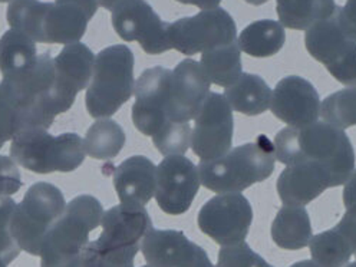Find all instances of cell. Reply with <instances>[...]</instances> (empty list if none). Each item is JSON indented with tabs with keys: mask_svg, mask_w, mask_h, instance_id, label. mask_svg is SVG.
Instances as JSON below:
<instances>
[{
	"mask_svg": "<svg viewBox=\"0 0 356 267\" xmlns=\"http://www.w3.org/2000/svg\"><path fill=\"white\" fill-rule=\"evenodd\" d=\"M49 2L39 0H13L9 3L6 19L10 29L26 35L33 42L44 43L43 24Z\"/></svg>",
	"mask_w": 356,
	"mask_h": 267,
	"instance_id": "cell-29",
	"label": "cell"
},
{
	"mask_svg": "<svg viewBox=\"0 0 356 267\" xmlns=\"http://www.w3.org/2000/svg\"><path fill=\"white\" fill-rule=\"evenodd\" d=\"M244 2L249 3V5H254V6H260V5H264L269 2V0H244Z\"/></svg>",
	"mask_w": 356,
	"mask_h": 267,
	"instance_id": "cell-46",
	"label": "cell"
},
{
	"mask_svg": "<svg viewBox=\"0 0 356 267\" xmlns=\"http://www.w3.org/2000/svg\"><path fill=\"white\" fill-rule=\"evenodd\" d=\"M20 187L22 180L16 163L6 155H0V195L12 197Z\"/></svg>",
	"mask_w": 356,
	"mask_h": 267,
	"instance_id": "cell-36",
	"label": "cell"
},
{
	"mask_svg": "<svg viewBox=\"0 0 356 267\" xmlns=\"http://www.w3.org/2000/svg\"><path fill=\"white\" fill-rule=\"evenodd\" d=\"M272 113L292 128L314 124L321 115V98L314 83L296 75L280 79L272 92Z\"/></svg>",
	"mask_w": 356,
	"mask_h": 267,
	"instance_id": "cell-15",
	"label": "cell"
},
{
	"mask_svg": "<svg viewBox=\"0 0 356 267\" xmlns=\"http://www.w3.org/2000/svg\"><path fill=\"white\" fill-rule=\"evenodd\" d=\"M198 227L220 246L246 240L253 222V209L241 193L217 194L200 209Z\"/></svg>",
	"mask_w": 356,
	"mask_h": 267,
	"instance_id": "cell-9",
	"label": "cell"
},
{
	"mask_svg": "<svg viewBox=\"0 0 356 267\" xmlns=\"http://www.w3.org/2000/svg\"><path fill=\"white\" fill-rule=\"evenodd\" d=\"M276 160L284 165L319 163L329 172L332 187L348 181L355 171V151L343 129L327 122H314L302 128L286 127L273 141Z\"/></svg>",
	"mask_w": 356,
	"mask_h": 267,
	"instance_id": "cell-1",
	"label": "cell"
},
{
	"mask_svg": "<svg viewBox=\"0 0 356 267\" xmlns=\"http://www.w3.org/2000/svg\"><path fill=\"white\" fill-rule=\"evenodd\" d=\"M272 238L280 249L302 250L314 237L309 213L303 206L284 204L272 222Z\"/></svg>",
	"mask_w": 356,
	"mask_h": 267,
	"instance_id": "cell-21",
	"label": "cell"
},
{
	"mask_svg": "<svg viewBox=\"0 0 356 267\" xmlns=\"http://www.w3.org/2000/svg\"><path fill=\"white\" fill-rule=\"evenodd\" d=\"M337 15L346 35L356 40V0H346L345 6H338Z\"/></svg>",
	"mask_w": 356,
	"mask_h": 267,
	"instance_id": "cell-38",
	"label": "cell"
},
{
	"mask_svg": "<svg viewBox=\"0 0 356 267\" xmlns=\"http://www.w3.org/2000/svg\"><path fill=\"white\" fill-rule=\"evenodd\" d=\"M180 230L149 229L141 241V253L152 267H188L200 252Z\"/></svg>",
	"mask_w": 356,
	"mask_h": 267,
	"instance_id": "cell-19",
	"label": "cell"
},
{
	"mask_svg": "<svg viewBox=\"0 0 356 267\" xmlns=\"http://www.w3.org/2000/svg\"><path fill=\"white\" fill-rule=\"evenodd\" d=\"M20 132L19 115L0 89V140L12 141Z\"/></svg>",
	"mask_w": 356,
	"mask_h": 267,
	"instance_id": "cell-35",
	"label": "cell"
},
{
	"mask_svg": "<svg viewBox=\"0 0 356 267\" xmlns=\"http://www.w3.org/2000/svg\"><path fill=\"white\" fill-rule=\"evenodd\" d=\"M172 71L154 66L145 70L134 88L136 102L132 105V122L143 136L154 137L171 124L170 94Z\"/></svg>",
	"mask_w": 356,
	"mask_h": 267,
	"instance_id": "cell-11",
	"label": "cell"
},
{
	"mask_svg": "<svg viewBox=\"0 0 356 267\" xmlns=\"http://www.w3.org/2000/svg\"><path fill=\"white\" fill-rule=\"evenodd\" d=\"M104 209L92 195H78L48 232L40 249V267H82L89 233L101 226Z\"/></svg>",
	"mask_w": 356,
	"mask_h": 267,
	"instance_id": "cell-3",
	"label": "cell"
},
{
	"mask_svg": "<svg viewBox=\"0 0 356 267\" xmlns=\"http://www.w3.org/2000/svg\"><path fill=\"white\" fill-rule=\"evenodd\" d=\"M335 0H277L276 12L282 26L307 31L337 12Z\"/></svg>",
	"mask_w": 356,
	"mask_h": 267,
	"instance_id": "cell-25",
	"label": "cell"
},
{
	"mask_svg": "<svg viewBox=\"0 0 356 267\" xmlns=\"http://www.w3.org/2000/svg\"><path fill=\"white\" fill-rule=\"evenodd\" d=\"M191 148L200 161H213L232 149L234 118L226 97L210 92L194 118Z\"/></svg>",
	"mask_w": 356,
	"mask_h": 267,
	"instance_id": "cell-10",
	"label": "cell"
},
{
	"mask_svg": "<svg viewBox=\"0 0 356 267\" xmlns=\"http://www.w3.org/2000/svg\"><path fill=\"white\" fill-rule=\"evenodd\" d=\"M198 170L184 155H167L157 167L155 200L159 207L171 216L190 210L200 190Z\"/></svg>",
	"mask_w": 356,
	"mask_h": 267,
	"instance_id": "cell-14",
	"label": "cell"
},
{
	"mask_svg": "<svg viewBox=\"0 0 356 267\" xmlns=\"http://www.w3.org/2000/svg\"><path fill=\"white\" fill-rule=\"evenodd\" d=\"M121 2H124V0H98V5L106 10L113 12Z\"/></svg>",
	"mask_w": 356,
	"mask_h": 267,
	"instance_id": "cell-44",
	"label": "cell"
},
{
	"mask_svg": "<svg viewBox=\"0 0 356 267\" xmlns=\"http://www.w3.org/2000/svg\"><path fill=\"white\" fill-rule=\"evenodd\" d=\"M65 207V197L56 186L49 183L31 186L24 200L16 203L9 226L20 250L39 256L44 237Z\"/></svg>",
	"mask_w": 356,
	"mask_h": 267,
	"instance_id": "cell-6",
	"label": "cell"
},
{
	"mask_svg": "<svg viewBox=\"0 0 356 267\" xmlns=\"http://www.w3.org/2000/svg\"><path fill=\"white\" fill-rule=\"evenodd\" d=\"M177 2H180L183 5H193L202 10H209V9L218 8L221 0H177Z\"/></svg>",
	"mask_w": 356,
	"mask_h": 267,
	"instance_id": "cell-42",
	"label": "cell"
},
{
	"mask_svg": "<svg viewBox=\"0 0 356 267\" xmlns=\"http://www.w3.org/2000/svg\"><path fill=\"white\" fill-rule=\"evenodd\" d=\"M305 44L337 81L348 86L356 83V40L342 29L337 12L306 31Z\"/></svg>",
	"mask_w": 356,
	"mask_h": 267,
	"instance_id": "cell-8",
	"label": "cell"
},
{
	"mask_svg": "<svg viewBox=\"0 0 356 267\" xmlns=\"http://www.w3.org/2000/svg\"><path fill=\"white\" fill-rule=\"evenodd\" d=\"M113 26L125 42H138L148 55H161L171 49L170 22L161 20L147 0H124L113 10Z\"/></svg>",
	"mask_w": 356,
	"mask_h": 267,
	"instance_id": "cell-13",
	"label": "cell"
},
{
	"mask_svg": "<svg viewBox=\"0 0 356 267\" xmlns=\"http://www.w3.org/2000/svg\"><path fill=\"white\" fill-rule=\"evenodd\" d=\"M216 267H275L267 263L260 254L253 252L246 241L233 246H222L217 256Z\"/></svg>",
	"mask_w": 356,
	"mask_h": 267,
	"instance_id": "cell-34",
	"label": "cell"
},
{
	"mask_svg": "<svg viewBox=\"0 0 356 267\" xmlns=\"http://www.w3.org/2000/svg\"><path fill=\"white\" fill-rule=\"evenodd\" d=\"M141 267H152V266H149V264H147V266H141Z\"/></svg>",
	"mask_w": 356,
	"mask_h": 267,
	"instance_id": "cell-51",
	"label": "cell"
},
{
	"mask_svg": "<svg viewBox=\"0 0 356 267\" xmlns=\"http://www.w3.org/2000/svg\"><path fill=\"white\" fill-rule=\"evenodd\" d=\"M210 85L211 82L200 62L184 59L178 63L171 78V122H190L194 120L210 94Z\"/></svg>",
	"mask_w": 356,
	"mask_h": 267,
	"instance_id": "cell-16",
	"label": "cell"
},
{
	"mask_svg": "<svg viewBox=\"0 0 356 267\" xmlns=\"http://www.w3.org/2000/svg\"><path fill=\"white\" fill-rule=\"evenodd\" d=\"M188 267H216V266L211 263L209 254H207L206 250L202 248V249H200L197 257L193 260V263H191Z\"/></svg>",
	"mask_w": 356,
	"mask_h": 267,
	"instance_id": "cell-43",
	"label": "cell"
},
{
	"mask_svg": "<svg viewBox=\"0 0 356 267\" xmlns=\"http://www.w3.org/2000/svg\"><path fill=\"white\" fill-rule=\"evenodd\" d=\"M0 267H8V264L3 261L2 257H0Z\"/></svg>",
	"mask_w": 356,
	"mask_h": 267,
	"instance_id": "cell-47",
	"label": "cell"
},
{
	"mask_svg": "<svg viewBox=\"0 0 356 267\" xmlns=\"http://www.w3.org/2000/svg\"><path fill=\"white\" fill-rule=\"evenodd\" d=\"M134 65L136 59L127 44L108 47L95 56L85 97L89 115L97 120L109 118L129 101L136 88Z\"/></svg>",
	"mask_w": 356,
	"mask_h": 267,
	"instance_id": "cell-4",
	"label": "cell"
},
{
	"mask_svg": "<svg viewBox=\"0 0 356 267\" xmlns=\"http://www.w3.org/2000/svg\"><path fill=\"white\" fill-rule=\"evenodd\" d=\"M291 267H325V266L319 264L318 261H315L314 259H312V260H302V261H298V263L292 264Z\"/></svg>",
	"mask_w": 356,
	"mask_h": 267,
	"instance_id": "cell-45",
	"label": "cell"
},
{
	"mask_svg": "<svg viewBox=\"0 0 356 267\" xmlns=\"http://www.w3.org/2000/svg\"><path fill=\"white\" fill-rule=\"evenodd\" d=\"M88 22L82 10L49 2L43 24L44 43L71 44L81 42L86 32Z\"/></svg>",
	"mask_w": 356,
	"mask_h": 267,
	"instance_id": "cell-23",
	"label": "cell"
},
{
	"mask_svg": "<svg viewBox=\"0 0 356 267\" xmlns=\"http://www.w3.org/2000/svg\"><path fill=\"white\" fill-rule=\"evenodd\" d=\"M140 248H109L89 241L82 252V267H134Z\"/></svg>",
	"mask_w": 356,
	"mask_h": 267,
	"instance_id": "cell-32",
	"label": "cell"
},
{
	"mask_svg": "<svg viewBox=\"0 0 356 267\" xmlns=\"http://www.w3.org/2000/svg\"><path fill=\"white\" fill-rule=\"evenodd\" d=\"M152 143L163 155H184L191 145L190 122H171L152 137Z\"/></svg>",
	"mask_w": 356,
	"mask_h": 267,
	"instance_id": "cell-33",
	"label": "cell"
},
{
	"mask_svg": "<svg viewBox=\"0 0 356 267\" xmlns=\"http://www.w3.org/2000/svg\"><path fill=\"white\" fill-rule=\"evenodd\" d=\"M335 230L345 238L349 244L353 254L356 253V206L348 207L346 213L337 225Z\"/></svg>",
	"mask_w": 356,
	"mask_h": 267,
	"instance_id": "cell-37",
	"label": "cell"
},
{
	"mask_svg": "<svg viewBox=\"0 0 356 267\" xmlns=\"http://www.w3.org/2000/svg\"><path fill=\"white\" fill-rule=\"evenodd\" d=\"M102 233L97 238L109 248H141L152 221L144 206L121 203L104 211L101 220Z\"/></svg>",
	"mask_w": 356,
	"mask_h": 267,
	"instance_id": "cell-17",
	"label": "cell"
},
{
	"mask_svg": "<svg viewBox=\"0 0 356 267\" xmlns=\"http://www.w3.org/2000/svg\"><path fill=\"white\" fill-rule=\"evenodd\" d=\"M321 114L325 122L346 129L356 125V83L330 94L321 104Z\"/></svg>",
	"mask_w": 356,
	"mask_h": 267,
	"instance_id": "cell-31",
	"label": "cell"
},
{
	"mask_svg": "<svg viewBox=\"0 0 356 267\" xmlns=\"http://www.w3.org/2000/svg\"><path fill=\"white\" fill-rule=\"evenodd\" d=\"M355 256H356V253H355Z\"/></svg>",
	"mask_w": 356,
	"mask_h": 267,
	"instance_id": "cell-52",
	"label": "cell"
},
{
	"mask_svg": "<svg viewBox=\"0 0 356 267\" xmlns=\"http://www.w3.org/2000/svg\"><path fill=\"white\" fill-rule=\"evenodd\" d=\"M286 33L282 24L263 19L244 28L237 38L240 51L253 58H270L284 47Z\"/></svg>",
	"mask_w": 356,
	"mask_h": 267,
	"instance_id": "cell-24",
	"label": "cell"
},
{
	"mask_svg": "<svg viewBox=\"0 0 356 267\" xmlns=\"http://www.w3.org/2000/svg\"><path fill=\"white\" fill-rule=\"evenodd\" d=\"M127 141L125 132L120 124L109 118L98 120L89 127L83 138L85 152L95 160L115 159Z\"/></svg>",
	"mask_w": 356,
	"mask_h": 267,
	"instance_id": "cell-28",
	"label": "cell"
},
{
	"mask_svg": "<svg viewBox=\"0 0 356 267\" xmlns=\"http://www.w3.org/2000/svg\"><path fill=\"white\" fill-rule=\"evenodd\" d=\"M309 248L312 259L325 267H343L353 254L349 244L335 229L312 237Z\"/></svg>",
	"mask_w": 356,
	"mask_h": 267,
	"instance_id": "cell-30",
	"label": "cell"
},
{
	"mask_svg": "<svg viewBox=\"0 0 356 267\" xmlns=\"http://www.w3.org/2000/svg\"><path fill=\"white\" fill-rule=\"evenodd\" d=\"M332 187L330 172L319 163L286 165L277 178V193L287 206H306Z\"/></svg>",
	"mask_w": 356,
	"mask_h": 267,
	"instance_id": "cell-18",
	"label": "cell"
},
{
	"mask_svg": "<svg viewBox=\"0 0 356 267\" xmlns=\"http://www.w3.org/2000/svg\"><path fill=\"white\" fill-rule=\"evenodd\" d=\"M343 267H356V261H353V263H348L346 266H343Z\"/></svg>",
	"mask_w": 356,
	"mask_h": 267,
	"instance_id": "cell-48",
	"label": "cell"
},
{
	"mask_svg": "<svg viewBox=\"0 0 356 267\" xmlns=\"http://www.w3.org/2000/svg\"><path fill=\"white\" fill-rule=\"evenodd\" d=\"M114 188L121 203L147 206L155 194L157 167L143 155H134L114 172Z\"/></svg>",
	"mask_w": 356,
	"mask_h": 267,
	"instance_id": "cell-20",
	"label": "cell"
},
{
	"mask_svg": "<svg viewBox=\"0 0 356 267\" xmlns=\"http://www.w3.org/2000/svg\"><path fill=\"white\" fill-rule=\"evenodd\" d=\"M55 3L68 5V6L82 10L85 13V16L88 17V20H91L95 16V13L99 8L98 0H55Z\"/></svg>",
	"mask_w": 356,
	"mask_h": 267,
	"instance_id": "cell-40",
	"label": "cell"
},
{
	"mask_svg": "<svg viewBox=\"0 0 356 267\" xmlns=\"http://www.w3.org/2000/svg\"><path fill=\"white\" fill-rule=\"evenodd\" d=\"M276 149L267 136H259L253 143L230 149L213 161L197 165L200 183L217 194L241 193L253 184L267 180L275 170Z\"/></svg>",
	"mask_w": 356,
	"mask_h": 267,
	"instance_id": "cell-2",
	"label": "cell"
},
{
	"mask_svg": "<svg viewBox=\"0 0 356 267\" xmlns=\"http://www.w3.org/2000/svg\"><path fill=\"white\" fill-rule=\"evenodd\" d=\"M13 0H0V3H10Z\"/></svg>",
	"mask_w": 356,
	"mask_h": 267,
	"instance_id": "cell-49",
	"label": "cell"
},
{
	"mask_svg": "<svg viewBox=\"0 0 356 267\" xmlns=\"http://www.w3.org/2000/svg\"><path fill=\"white\" fill-rule=\"evenodd\" d=\"M19 244L13 238L10 229H0V257L9 266L20 253Z\"/></svg>",
	"mask_w": 356,
	"mask_h": 267,
	"instance_id": "cell-39",
	"label": "cell"
},
{
	"mask_svg": "<svg viewBox=\"0 0 356 267\" xmlns=\"http://www.w3.org/2000/svg\"><path fill=\"white\" fill-rule=\"evenodd\" d=\"M343 204L348 207L356 206V171L352 172V175L348 178L343 188Z\"/></svg>",
	"mask_w": 356,
	"mask_h": 267,
	"instance_id": "cell-41",
	"label": "cell"
},
{
	"mask_svg": "<svg viewBox=\"0 0 356 267\" xmlns=\"http://www.w3.org/2000/svg\"><path fill=\"white\" fill-rule=\"evenodd\" d=\"M168 40L171 49L191 56L237 40V26L225 9L202 10L170 24Z\"/></svg>",
	"mask_w": 356,
	"mask_h": 267,
	"instance_id": "cell-7",
	"label": "cell"
},
{
	"mask_svg": "<svg viewBox=\"0 0 356 267\" xmlns=\"http://www.w3.org/2000/svg\"><path fill=\"white\" fill-rule=\"evenodd\" d=\"M200 65L203 66L211 83L225 88L234 83L243 74V62L237 40L202 52Z\"/></svg>",
	"mask_w": 356,
	"mask_h": 267,
	"instance_id": "cell-26",
	"label": "cell"
},
{
	"mask_svg": "<svg viewBox=\"0 0 356 267\" xmlns=\"http://www.w3.org/2000/svg\"><path fill=\"white\" fill-rule=\"evenodd\" d=\"M83 140L74 132L54 137L43 128L20 131L12 140L10 157L20 167L36 174L71 172L85 160Z\"/></svg>",
	"mask_w": 356,
	"mask_h": 267,
	"instance_id": "cell-5",
	"label": "cell"
},
{
	"mask_svg": "<svg viewBox=\"0 0 356 267\" xmlns=\"http://www.w3.org/2000/svg\"><path fill=\"white\" fill-rule=\"evenodd\" d=\"M232 109L240 114L256 117L263 114L272 102V89L267 82L254 74H241L240 78L225 88Z\"/></svg>",
	"mask_w": 356,
	"mask_h": 267,
	"instance_id": "cell-22",
	"label": "cell"
},
{
	"mask_svg": "<svg viewBox=\"0 0 356 267\" xmlns=\"http://www.w3.org/2000/svg\"><path fill=\"white\" fill-rule=\"evenodd\" d=\"M3 145H5V141H2V140H0V149H2V148H3Z\"/></svg>",
	"mask_w": 356,
	"mask_h": 267,
	"instance_id": "cell-50",
	"label": "cell"
},
{
	"mask_svg": "<svg viewBox=\"0 0 356 267\" xmlns=\"http://www.w3.org/2000/svg\"><path fill=\"white\" fill-rule=\"evenodd\" d=\"M38 59L36 42L15 29L0 38V72L3 78L28 71Z\"/></svg>",
	"mask_w": 356,
	"mask_h": 267,
	"instance_id": "cell-27",
	"label": "cell"
},
{
	"mask_svg": "<svg viewBox=\"0 0 356 267\" xmlns=\"http://www.w3.org/2000/svg\"><path fill=\"white\" fill-rule=\"evenodd\" d=\"M95 55L85 43L65 44L54 59L55 81L49 97V111L56 118L70 111L76 95L88 88L92 78Z\"/></svg>",
	"mask_w": 356,
	"mask_h": 267,
	"instance_id": "cell-12",
	"label": "cell"
}]
</instances>
